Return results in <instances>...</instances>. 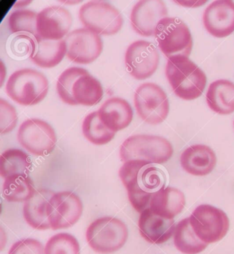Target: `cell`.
<instances>
[{"label":"cell","instance_id":"cell-1","mask_svg":"<svg viewBox=\"0 0 234 254\" xmlns=\"http://www.w3.org/2000/svg\"><path fill=\"white\" fill-rule=\"evenodd\" d=\"M119 176L127 190L130 204L139 213L148 208L153 195L166 187L164 172L144 161L124 162L119 169Z\"/></svg>","mask_w":234,"mask_h":254},{"label":"cell","instance_id":"cell-2","mask_svg":"<svg viewBox=\"0 0 234 254\" xmlns=\"http://www.w3.org/2000/svg\"><path fill=\"white\" fill-rule=\"evenodd\" d=\"M166 76L173 92L184 101H194L204 92L207 76L188 57H175L168 60Z\"/></svg>","mask_w":234,"mask_h":254},{"label":"cell","instance_id":"cell-3","mask_svg":"<svg viewBox=\"0 0 234 254\" xmlns=\"http://www.w3.org/2000/svg\"><path fill=\"white\" fill-rule=\"evenodd\" d=\"M173 145L161 136L135 135L128 137L119 150L121 162L141 160L151 164L167 162L173 155Z\"/></svg>","mask_w":234,"mask_h":254},{"label":"cell","instance_id":"cell-4","mask_svg":"<svg viewBox=\"0 0 234 254\" xmlns=\"http://www.w3.org/2000/svg\"><path fill=\"white\" fill-rule=\"evenodd\" d=\"M49 89L48 80L40 71L33 69H19L9 77L6 85L7 95L12 101L33 106L42 102Z\"/></svg>","mask_w":234,"mask_h":254},{"label":"cell","instance_id":"cell-5","mask_svg":"<svg viewBox=\"0 0 234 254\" xmlns=\"http://www.w3.org/2000/svg\"><path fill=\"white\" fill-rule=\"evenodd\" d=\"M127 226L117 218L105 216L92 222L86 232L87 243L96 253L110 254L118 251L127 241Z\"/></svg>","mask_w":234,"mask_h":254},{"label":"cell","instance_id":"cell-6","mask_svg":"<svg viewBox=\"0 0 234 254\" xmlns=\"http://www.w3.org/2000/svg\"><path fill=\"white\" fill-rule=\"evenodd\" d=\"M155 37L160 51L168 60L175 57H188L192 53L190 30L179 18L167 17L161 20Z\"/></svg>","mask_w":234,"mask_h":254},{"label":"cell","instance_id":"cell-7","mask_svg":"<svg viewBox=\"0 0 234 254\" xmlns=\"http://www.w3.org/2000/svg\"><path fill=\"white\" fill-rule=\"evenodd\" d=\"M79 19L87 29L98 35H114L122 27L120 12L110 3L90 1L80 7Z\"/></svg>","mask_w":234,"mask_h":254},{"label":"cell","instance_id":"cell-8","mask_svg":"<svg viewBox=\"0 0 234 254\" xmlns=\"http://www.w3.org/2000/svg\"><path fill=\"white\" fill-rule=\"evenodd\" d=\"M134 104L140 119L148 124H161L169 116V98L157 84L146 83L139 86L134 95Z\"/></svg>","mask_w":234,"mask_h":254},{"label":"cell","instance_id":"cell-9","mask_svg":"<svg viewBox=\"0 0 234 254\" xmlns=\"http://www.w3.org/2000/svg\"><path fill=\"white\" fill-rule=\"evenodd\" d=\"M189 219L196 237L207 244L221 241L230 228V220L226 213L210 205L196 207Z\"/></svg>","mask_w":234,"mask_h":254},{"label":"cell","instance_id":"cell-10","mask_svg":"<svg viewBox=\"0 0 234 254\" xmlns=\"http://www.w3.org/2000/svg\"><path fill=\"white\" fill-rule=\"evenodd\" d=\"M17 139L22 147L37 156L51 153L57 141L56 133L51 125L37 119L27 120L20 125Z\"/></svg>","mask_w":234,"mask_h":254},{"label":"cell","instance_id":"cell-11","mask_svg":"<svg viewBox=\"0 0 234 254\" xmlns=\"http://www.w3.org/2000/svg\"><path fill=\"white\" fill-rule=\"evenodd\" d=\"M83 210V203L74 192L64 191L55 193L47 207L52 230H61L73 226L80 219Z\"/></svg>","mask_w":234,"mask_h":254},{"label":"cell","instance_id":"cell-12","mask_svg":"<svg viewBox=\"0 0 234 254\" xmlns=\"http://www.w3.org/2000/svg\"><path fill=\"white\" fill-rule=\"evenodd\" d=\"M160 54L153 43L139 40L130 44L125 53L128 72L137 80H145L155 74L160 64Z\"/></svg>","mask_w":234,"mask_h":254},{"label":"cell","instance_id":"cell-13","mask_svg":"<svg viewBox=\"0 0 234 254\" xmlns=\"http://www.w3.org/2000/svg\"><path fill=\"white\" fill-rule=\"evenodd\" d=\"M67 58L78 64H92L103 50L101 37L87 28L73 30L65 39Z\"/></svg>","mask_w":234,"mask_h":254},{"label":"cell","instance_id":"cell-14","mask_svg":"<svg viewBox=\"0 0 234 254\" xmlns=\"http://www.w3.org/2000/svg\"><path fill=\"white\" fill-rule=\"evenodd\" d=\"M72 17L64 7L54 6L44 8L37 15V37L46 40H61L68 35Z\"/></svg>","mask_w":234,"mask_h":254},{"label":"cell","instance_id":"cell-15","mask_svg":"<svg viewBox=\"0 0 234 254\" xmlns=\"http://www.w3.org/2000/svg\"><path fill=\"white\" fill-rule=\"evenodd\" d=\"M168 9L163 1L143 0L133 6L130 23L134 30L143 37L155 36L159 23L167 17Z\"/></svg>","mask_w":234,"mask_h":254},{"label":"cell","instance_id":"cell-16","mask_svg":"<svg viewBox=\"0 0 234 254\" xmlns=\"http://www.w3.org/2000/svg\"><path fill=\"white\" fill-rule=\"evenodd\" d=\"M203 24L210 35L223 38L234 31V2L219 0L211 3L203 16Z\"/></svg>","mask_w":234,"mask_h":254},{"label":"cell","instance_id":"cell-17","mask_svg":"<svg viewBox=\"0 0 234 254\" xmlns=\"http://www.w3.org/2000/svg\"><path fill=\"white\" fill-rule=\"evenodd\" d=\"M138 228L141 236L147 242L160 245L172 237L176 225L174 219H167L157 215L148 207L140 213Z\"/></svg>","mask_w":234,"mask_h":254},{"label":"cell","instance_id":"cell-18","mask_svg":"<svg viewBox=\"0 0 234 254\" xmlns=\"http://www.w3.org/2000/svg\"><path fill=\"white\" fill-rule=\"evenodd\" d=\"M181 165L184 171L194 176H205L212 173L217 159L213 150L206 145H192L181 155Z\"/></svg>","mask_w":234,"mask_h":254},{"label":"cell","instance_id":"cell-19","mask_svg":"<svg viewBox=\"0 0 234 254\" xmlns=\"http://www.w3.org/2000/svg\"><path fill=\"white\" fill-rule=\"evenodd\" d=\"M100 119L112 131L124 129L133 121V112L129 103L121 98H112L98 110Z\"/></svg>","mask_w":234,"mask_h":254},{"label":"cell","instance_id":"cell-20","mask_svg":"<svg viewBox=\"0 0 234 254\" xmlns=\"http://www.w3.org/2000/svg\"><path fill=\"white\" fill-rule=\"evenodd\" d=\"M54 192L48 189H39L30 199L25 202L23 214L26 223L35 230L51 229L47 214L48 202Z\"/></svg>","mask_w":234,"mask_h":254},{"label":"cell","instance_id":"cell-21","mask_svg":"<svg viewBox=\"0 0 234 254\" xmlns=\"http://www.w3.org/2000/svg\"><path fill=\"white\" fill-rule=\"evenodd\" d=\"M185 195L179 190L165 187L155 193L151 198L149 208L157 215L173 219L183 210Z\"/></svg>","mask_w":234,"mask_h":254},{"label":"cell","instance_id":"cell-22","mask_svg":"<svg viewBox=\"0 0 234 254\" xmlns=\"http://www.w3.org/2000/svg\"><path fill=\"white\" fill-rule=\"evenodd\" d=\"M209 107L217 114L228 115L234 112V83L217 80L210 84L206 94Z\"/></svg>","mask_w":234,"mask_h":254},{"label":"cell","instance_id":"cell-23","mask_svg":"<svg viewBox=\"0 0 234 254\" xmlns=\"http://www.w3.org/2000/svg\"><path fill=\"white\" fill-rule=\"evenodd\" d=\"M35 37V52L30 60L42 68H52L60 64L67 54L65 39L58 41L46 40Z\"/></svg>","mask_w":234,"mask_h":254},{"label":"cell","instance_id":"cell-24","mask_svg":"<svg viewBox=\"0 0 234 254\" xmlns=\"http://www.w3.org/2000/svg\"><path fill=\"white\" fill-rule=\"evenodd\" d=\"M73 96L78 105L94 106L99 103L103 97V87L92 75H84L75 83Z\"/></svg>","mask_w":234,"mask_h":254},{"label":"cell","instance_id":"cell-25","mask_svg":"<svg viewBox=\"0 0 234 254\" xmlns=\"http://www.w3.org/2000/svg\"><path fill=\"white\" fill-rule=\"evenodd\" d=\"M35 192L34 184L28 175H14L5 179L3 194L7 201L11 203L26 202Z\"/></svg>","mask_w":234,"mask_h":254},{"label":"cell","instance_id":"cell-26","mask_svg":"<svg viewBox=\"0 0 234 254\" xmlns=\"http://www.w3.org/2000/svg\"><path fill=\"white\" fill-rule=\"evenodd\" d=\"M174 243L178 251L185 254L201 253L208 246L196 237L191 227L189 218L182 220L176 225Z\"/></svg>","mask_w":234,"mask_h":254},{"label":"cell","instance_id":"cell-27","mask_svg":"<svg viewBox=\"0 0 234 254\" xmlns=\"http://www.w3.org/2000/svg\"><path fill=\"white\" fill-rule=\"evenodd\" d=\"M32 163L28 154L20 149L6 150L0 157V175L6 179L14 175H28Z\"/></svg>","mask_w":234,"mask_h":254},{"label":"cell","instance_id":"cell-28","mask_svg":"<svg viewBox=\"0 0 234 254\" xmlns=\"http://www.w3.org/2000/svg\"><path fill=\"white\" fill-rule=\"evenodd\" d=\"M83 133L85 138L95 145H105L115 137L112 131L101 121L98 112L91 113L86 116L83 123Z\"/></svg>","mask_w":234,"mask_h":254},{"label":"cell","instance_id":"cell-29","mask_svg":"<svg viewBox=\"0 0 234 254\" xmlns=\"http://www.w3.org/2000/svg\"><path fill=\"white\" fill-rule=\"evenodd\" d=\"M87 74H89V72L86 69L77 67H69L60 74L57 80V89L58 96L64 103L71 106L78 105L73 96V87L80 77Z\"/></svg>","mask_w":234,"mask_h":254},{"label":"cell","instance_id":"cell-30","mask_svg":"<svg viewBox=\"0 0 234 254\" xmlns=\"http://www.w3.org/2000/svg\"><path fill=\"white\" fill-rule=\"evenodd\" d=\"M37 15L30 10H18L10 14L8 27L11 33H26L37 37Z\"/></svg>","mask_w":234,"mask_h":254},{"label":"cell","instance_id":"cell-31","mask_svg":"<svg viewBox=\"0 0 234 254\" xmlns=\"http://www.w3.org/2000/svg\"><path fill=\"white\" fill-rule=\"evenodd\" d=\"M79 243L68 233H59L48 240L45 254H80Z\"/></svg>","mask_w":234,"mask_h":254},{"label":"cell","instance_id":"cell-32","mask_svg":"<svg viewBox=\"0 0 234 254\" xmlns=\"http://www.w3.org/2000/svg\"><path fill=\"white\" fill-rule=\"evenodd\" d=\"M9 51L16 58L24 59L33 55L35 49V37L26 34H18L12 37L9 44Z\"/></svg>","mask_w":234,"mask_h":254},{"label":"cell","instance_id":"cell-33","mask_svg":"<svg viewBox=\"0 0 234 254\" xmlns=\"http://www.w3.org/2000/svg\"><path fill=\"white\" fill-rule=\"evenodd\" d=\"M18 116L15 107L5 100L0 99V133L11 132L17 126Z\"/></svg>","mask_w":234,"mask_h":254},{"label":"cell","instance_id":"cell-34","mask_svg":"<svg viewBox=\"0 0 234 254\" xmlns=\"http://www.w3.org/2000/svg\"><path fill=\"white\" fill-rule=\"evenodd\" d=\"M8 254H45V248L37 240L21 239L12 245Z\"/></svg>","mask_w":234,"mask_h":254},{"label":"cell","instance_id":"cell-35","mask_svg":"<svg viewBox=\"0 0 234 254\" xmlns=\"http://www.w3.org/2000/svg\"><path fill=\"white\" fill-rule=\"evenodd\" d=\"M178 4L181 5L183 6L191 7V8H196L201 5L204 4L207 2V1H175Z\"/></svg>","mask_w":234,"mask_h":254},{"label":"cell","instance_id":"cell-36","mask_svg":"<svg viewBox=\"0 0 234 254\" xmlns=\"http://www.w3.org/2000/svg\"></svg>","mask_w":234,"mask_h":254}]
</instances>
